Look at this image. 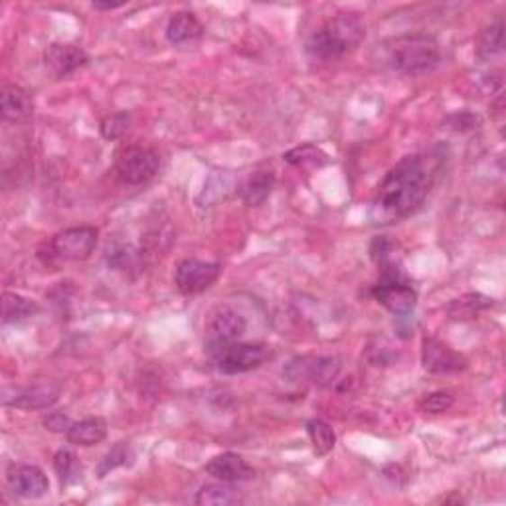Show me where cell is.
I'll use <instances>...</instances> for the list:
<instances>
[{"mask_svg": "<svg viewBox=\"0 0 506 506\" xmlns=\"http://www.w3.org/2000/svg\"><path fill=\"white\" fill-rule=\"evenodd\" d=\"M439 157L411 155L393 167L374 194L370 221L374 226H390L416 214L425 204L439 172Z\"/></svg>", "mask_w": 506, "mask_h": 506, "instance_id": "1", "label": "cell"}, {"mask_svg": "<svg viewBox=\"0 0 506 506\" xmlns=\"http://www.w3.org/2000/svg\"><path fill=\"white\" fill-rule=\"evenodd\" d=\"M366 38V26L357 14H337L329 18L307 40V52L321 62L340 59L358 50Z\"/></svg>", "mask_w": 506, "mask_h": 506, "instance_id": "2", "label": "cell"}, {"mask_svg": "<svg viewBox=\"0 0 506 506\" xmlns=\"http://www.w3.org/2000/svg\"><path fill=\"white\" fill-rule=\"evenodd\" d=\"M388 64L396 72L418 77L431 74L441 64V46L428 34H406L390 40L386 44Z\"/></svg>", "mask_w": 506, "mask_h": 506, "instance_id": "3", "label": "cell"}, {"mask_svg": "<svg viewBox=\"0 0 506 506\" xmlns=\"http://www.w3.org/2000/svg\"><path fill=\"white\" fill-rule=\"evenodd\" d=\"M208 358L221 374H244L261 368L271 358V350L253 342H212L206 340Z\"/></svg>", "mask_w": 506, "mask_h": 506, "instance_id": "4", "label": "cell"}, {"mask_svg": "<svg viewBox=\"0 0 506 506\" xmlns=\"http://www.w3.org/2000/svg\"><path fill=\"white\" fill-rule=\"evenodd\" d=\"M382 276L372 295L384 309L396 317H410L418 307V291L410 285L403 273L392 261H382Z\"/></svg>", "mask_w": 506, "mask_h": 506, "instance_id": "5", "label": "cell"}, {"mask_svg": "<svg viewBox=\"0 0 506 506\" xmlns=\"http://www.w3.org/2000/svg\"><path fill=\"white\" fill-rule=\"evenodd\" d=\"M113 168L117 178L127 186H140L153 180L160 170V157L157 150L143 145L121 147L115 153Z\"/></svg>", "mask_w": 506, "mask_h": 506, "instance_id": "6", "label": "cell"}, {"mask_svg": "<svg viewBox=\"0 0 506 506\" xmlns=\"http://www.w3.org/2000/svg\"><path fill=\"white\" fill-rule=\"evenodd\" d=\"M99 230L94 226H74L50 239L48 261H86L97 248Z\"/></svg>", "mask_w": 506, "mask_h": 506, "instance_id": "7", "label": "cell"}, {"mask_svg": "<svg viewBox=\"0 0 506 506\" xmlns=\"http://www.w3.org/2000/svg\"><path fill=\"white\" fill-rule=\"evenodd\" d=\"M221 276V263L188 258L178 261L175 269V285L182 295H200L208 291Z\"/></svg>", "mask_w": 506, "mask_h": 506, "instance_id": "8", "label": "cell"}, {"mask_svg": "<svg viewBox=\"0 0 506 506\" xmlns=\"http://www.w3.org/2000/svg\"><path fill=\"white\" fill-rule=\"evenodd\" d=\"M421 364L429 374H457L467 368V358L451 344L438 337H425L421 342Z\"/></svg>", "mask_w": 506, "mask_h": 506, "instance_id": "9", "label": "cell"}, {"mask_svg": "<svg viewBox=\"0 0 506 506\" xmlns=\"http://www.w3.org/2000/svg\"><path fill=\"white\" fill-rule=\"evenodd\" d=\"M89 62V54L82 46L54 42L46 48L44 66L46 72L54 79H66L74 76L77 69H82Z\"/></svg>", "mask_w": 506, "mask_h": 506, "instance_id": "10", "label": "cell"}, {"mask_svg": "<svg viewBox=\"0 0 506 506\" xmlns=\"http://www.w3.org/2000/svg\"><path fill=\"white\" fill-rule=\"evenodd\" d=\"M248 321L241 312L230 305H218L208 312L206 332L212 342H234L246 335Z\"/></svg>", "mask_w": 506, "mask_h": 506, "instance_id": "11", "label": "cell"}, {"mask_svg": "<svg viewBox=\"0 0 506 506\" xmlns=\"http://www.w3.org/2000/svg\"><path fill=\"white\" fill-rule=\"evenodd\" d=\"M340 360L337 357H315V358H301L291 362L289 372L293 378H309L312 384L321 388H329L340 376Z\"/></svg>", "mask_w": 506, "mask_h": 506, "instance_id": "12", "label": "cell"}, {"mask_svg": "<svg viewBox=\"0 0 506 506\" xmlns=\"http://www.w3.org/2000/svg\"><path fill=\"white\" fill-rule=\"evenodd\" d=\"M8 484L23 499H42L50 491L46 473L36 465H10Z\"/></svg>", "mask_w": 506, "mask_h": 506, "instance_id": "13", "label": "cell"}, {"mask_svg": "<svg viewBox=\"0 0 506 506\" xmlns=\"http://www.w3.org/2000/svg\"><path fill=\"white\" fill-rule=\"evenodd\" d=\"M59 396H62V386H59L58 382L42 380V382L32 384V386L24 388L18 393V396H14V400H10L6 403L16 410L40 411V410H48V408L56 406Z\"/></svg>", "mask_w": 506, "mask_h": 506, "instance_id": "14", "label": "cell"}, {"mask_svg": "<svg viewBox=\"0 0 506 506\" xmlns=\"http://www.w3.org/2000/svg\"><path fill=\"white\" fill-rule=\"evenodd\" d=\"M34 115V99L28 89L6 84L0 91V117L8 123H26Z\"/></svg>", "mask_w": 506, "mask_h": 506, "instance_id": "15", "label": "cell"}, {"mask_svg": "<svg viewBox=\"0 0 506 506\" xmlns=\"http://www.w3.org/2000/svg\"><path fill=\"white\" fill-rule=\"evenodd\" d=\"M206 473L221 483H241L256 477L251 465L238 453H220L206 463Z\"/></svg>", "mask_w": 506, "mask_h": 506, "instance_id": "16", "label": "cell"}, {"mask_svg": "<svg viewBox=\"0 0 506 506\" xmlns=\"http://www.w3.org/2000/svg\"><path fill=\"white\" fill-rule=\"evenodd\" d=\"M204 34V24L200 23V18L190 13V10H178L170 16L165 36L168 40V44L172 46H182L192 40H198Z\"/></svg>", "mask_w": 506, "mask_h": 506, "instance_id": "17", "label": "cell"}, {"mask_svg": "<svg viewBox=\"0 0 506 506\" xmlns=\"http://www.w3.org/2000/svg\"><path fill=\"white\" fill-rule=\"evenodd\" d=\"M273 186H276V175L269 170H258L244 182H239L238 194L246 206L258 208L269 198Z\"/></svg>", "mask_w": 506, "mask_h": 506, "instance_id": "18", "label": "cell"}, {"mask_svg": "<svg viewBox=\"0 0 506 506\" xmlns=\"http://www.w3.org/2000/svg\"><path fill=\"white\" fill-rule=\"evenodd\" d=\"M68 441L77 447H91L107 438V421L104 418H86L82 421H74L72 428L66 433Z\"/></svg>", "mask_w": 506, "mask_h": 506, "instance_id": "19", "label": "cell"}, {"mask_svg": "<svg viewBox=\"0 0 506 506\" xmlns=\"http://www.w3.org/2000/svg\"><path fill=\"white\" fill-rule=\"evenodd\" d=\"M492 305L494 299L483 295V293H465V295L451 301V305L447 307V315L453 321H473Z\"/></svg>", "mask_w": 506, "mask_h": 506, "instance_id": "20", "label": "cell"}, {"mask_svg": "<svg viewBox=\"0 0 506 506\" xmlns=\"http://www.w3.org/2000/svg\"><path fill=\"white\" fill-rule=\"evenodd\" d=\"M238 188L239 180L236 182L234 175H230V172H214L204 185V192H202L198 202L202 206L218 204L220 200H226L231 192H238Z\"/></svg>", "mask_w": 506, "mask_h": 506, "instance_id": "21", "label": "cell"}, {"mask_svg": "<svg viewBox=\"0 0 506 506\" xmlns=\"http://www.w3.org/2000/svg\"><path fill=\"white\" fill-rule=\"evenodd\" d=\"M40 312V305L34 301H30L18 293L5 291L3 293V322L10 325V322H23L30 317H34Z\"/></svg>", "mask_w": 506, "mask_h": 506, "instance_id": "22", "label": "cell"}, {"mask_svg": "<svg viewBox=\"0 0 506 506\" xmlns=\"http://www.w3.org/2000/svg\"><path fill=\"white\" fill-rule=\"evenodd\" d=\"M196 504L200 506H231L241 502V494L238 489L231 487V483H212L204 484L196 494L194 499Z\"/></svg>", "mask_w": 506, "mask_h": 506, "instance_id": "23", "label": "cell"}, {"mask_svg": "<svg viewBox=\"0 0 506 506\" xmlns=\"http://www.w3.org/2000/svg\"><path fill=\"white\" fill-rule=\"evenodd\" d=\"M307 435L312 445V453L317 457H325L337 445V433L332 429V425L325 420H309L307 421Z\"/></svg>", "mask_w": 506, "mask_h": 506, "instance_id": "24", "label": "cell"}, {"mask_svg": "<svg viewBox=\"0 0 506 506\" xmlns=\"http://www.w3.org/2000/svg\"><path fill=\"white\" fill-rule=\"evenodd\" d=\"M502 46H504V26H502V20H497V23L487 26L479 34L474 54H477L481 62H489L491 58L502 52Z\"/></svg>", "mask_w": 506, "mask_h": 506, "instance_id": "25", "label": "cell"}, {"mask_svg": "<svg viewBox=\"0 0 506 506\" xmlns=\"http://www.w3.org/2000/svg\"><path fill=\"white\" fill-rule=\"evenodd\" d=\"M283 160L289 163L291 167H297V168H321L329 163V157L322 149H319L317 145H301L287 150L285 155H283Z\"/></svg>", "mask_w": 506, "mask_h": 506, "instance_id": "26", "label": "cell"}, {"mask_svg": "<svg viewBox=\"0 0 506 506\" xmlns=\"http://www.w3.org/2000/svg\"><path fill=\"white\" fill-rule=\"evenodd\" d=\"M145 251L137 249L133 246H119L113 251H109V267L115 271H123V273H131V271H140L145 266Z\"/></svg>", "mask_w": 506, "mask_h": 506, "instance_id": "27", "label": "cell"}, {"mask_svg": "<svg viewBox=\"0 0 506 506\" xmlns=\"http://www.w3.org/2000/svg\"><path fill=\"white\" fill-rule=\"evenodd\" d=\"M54 469L58 473L62 489L82 479V463H79V459L76 457V453L68 449H59L54 455Z\"/></svg>", "mask_w": 506, "mask_h": 506, "instance_id": "28", "label": "cell"}, {"mask_svg": "<svg viewBox=\"0 0 506 506\" xmlns=\"http://www.w3.org/2000/svg\"><path fill=\"white\" fill-rule=\"evenodd\" d=\"M131 463H133V451H131V445L125 441H119L97 465V477L105 479L111 471H115L117 467H125V465Z\"/></svg>", "mask_w": 506, "mask_h": 506, "instance_id": "29", "label": "cell"}, {"mask_svg": "<svg viewBox=\"0 0 506 506\" xmlns=\"http://www.w3.org/2000/svg\"><path fill=\"white\" fill-rule=\"evenodd\" d=\"M131 125L129 113H111L101 119L99 133L105 140H117L123 137Z\"/></svg>", "mask_w": 506, "mask_h": 506, "instance_id": "30", "label": "cell"}, {"mask_svg": "<svg viewBox=\"0 0 506 506\" xmlns=\"http://www.w3.org/2000/svg\"><path fill=\"white\" fill-rule=\"evenodd\" d=\"M453 396L449 392H433L428 393L421 402H420V410L423 413H431V416H438V413H445L447 410H451L453 406Z\"/></svg>", "mask_w": 506, "mask_h": 506, "instance_id": "31", "label": "cell"}, {"mask_svg": "<svg viewBox=\"0 0 506 506\" xmlns=\"http://www.w3.org/2000/svg\"><path fill=\"white\" fill-rule=\"evenodd\" d=\"M42 423H44V428L52 433H68L74 421L62 411H50L48 416L42 420Z\"/></svg>", "mask_w": 506, "mask_h": 506, "instance_id": "32", "label": "cell"}, {"mask_svg": "<svg viewBox=\"0 0 506 506\" xmlns=\"http://www.w3.org/2000/svg\"><path fill=\"white\" fill-rule=\"evenodd\" d=\"M449 123L453 129H473L474 125H479V119L473 117L471 113H455L449 117Z\"/></svg>", "mask_w": 506, "mask_h": 506, "instance_id": "33", "label": "cell"}, {"mask_svg": "<svg viewBox=\"0 0 506 506\" xmlns=\"http://www.w3.org/2000/svg\"><path fill=\"white\" fill-rule=\"evenodd\" d=\"M123 6H125V3H94L95 10H117Z\"/></svg>", "mask_w": 506, "mask_h": 506, "instance_id": "34", "label": "cell"}]
</instances>
